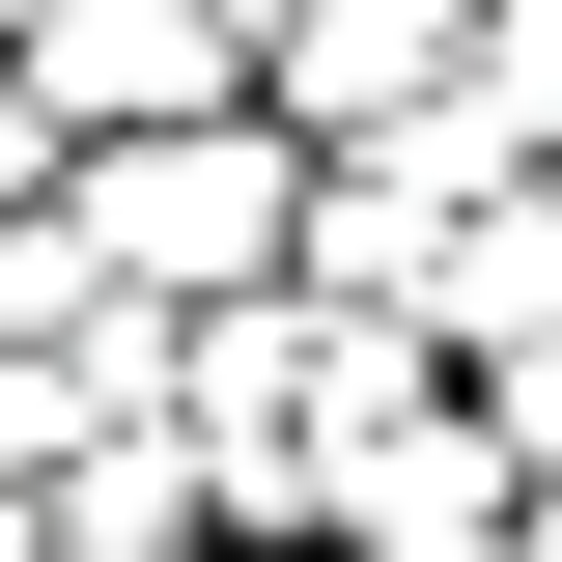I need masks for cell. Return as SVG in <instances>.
Segmentation results:
<instances>
[{
    "mask_svg": "<svg viewBox=\"0 0 562 562\" xmlns=\"http://www.w3.org/2000/svg\"><path fill=\"white\" fill-rule=\"evenodd\" d=\"M225 29H281V0H225Z\"/></svg>",
    "mask_w": 562,
    "mask_h": 562,
    "instance_id": "6",
    "label": "cell"
},
{
    "mask_svg": "<svg viewBox=\"0 0 562 562\" xmlns=\"http://www.w3.org/2000/svg\"><path fill=\"white\" fill-rule=\"evenodd\" d=\"M535 506H562V479H535Z\"/></svg>",
    "mask_w": 562,
    "mask_h": 562,
    "instance_id": "7",
    "label": "cell"
},
{
    "mask_svg": "<svg viewBox=\"0 0 562 562\" xmlns=\"http://www.w3.org/2000/svg\"><path fill=\"white\" fill-rule=\"evenodd\" d=\"M450 57H479V0H281V29H254V113L281 140H366L394 85H450Z\"/></svg>",
    "mask_w": 562,
    "mask_h": 562,
    "instance_id": "3",
    "label": "cell"
},
{
    "mask_svg": "<svg viewBox=\"0 0 562 562\" xmlns=\"http://www.w3.org/2000/svg\"><path fill=\"white\" fill-rule=\"evenodd\" d=\"M57 225L140 281V310H198V281H281V225H310V140L225 85V113H113V140H57Z\"/></svg>",
    "mask_w": 562,
    "mask_h": 562,
    "instance_id": "1",
    "label": "cell"
},
{
    "mask_svg": "<svg viewBox=\"0 0 562 562\" xmlns=\"http://www.w3.org/2000/svg\"><path fill=\"white\" fill-rule=\"evenodd\" d=\"M0 85H29L57 140H113V113H225L254 29H225V0H0Z\"/></svg>",
    "mask_w": 562,
    "mask_h": 562,
    "instance_id": "2",
    "label": "cell"
},
{
    "mask_svg": "<svg viewBox=\"0 0 562 562\" xmlns=\"http://www.w3.org/2000/svg\"><path fill=\"white\" fill-rule=\"evenodd\" d=\"M0 198H57V113H29V85H0Z\"/></svg>",
    "mask_w": 562,
    "mask_h": 562,
    "instance_id": "5",
    "label": "cell"
},
{
    "mask_svg": "<svg viewBox=\"0 0 562 562\" xmlns=\"http://www.w3.org/2000/svg\"><path fill=\"white\" fill-rule=\"evenodd\" d=\"M450 422H479L506 479H562V310H506V338H450Z\"/></svg>",
    "mask_w": 562,
    "mask_h": 562,
    "instance_id": "4",
    "label": "cell"
}]
</instances>
